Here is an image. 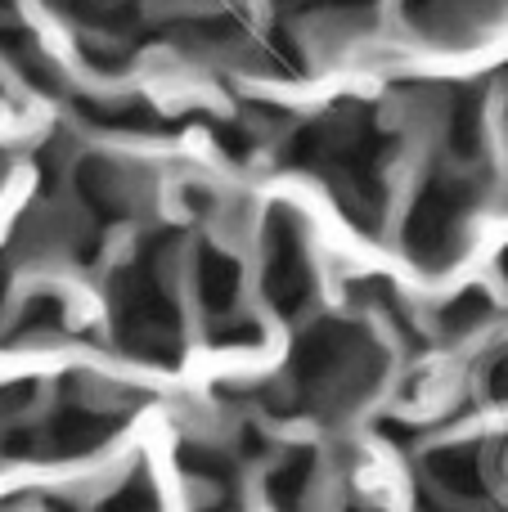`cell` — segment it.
I'll list each match as a JSON object with an SVG mask.
<instances>
[{"label": "cell", "instance_id": "9", "mask_svg": "<svg viewBox=\"0 0 508 512\" xmlns=\"http://www.w3.org/2000/svg\"><path fill=\"white\" fill-rule=\"evenodd\" d=\"M0 162H5V158H0Z\"/></svg>", "mask_w": 508, "mask_h": 512}, {"label": "cell", "instance_id": "3", "mask_svg": "<svg viewBox=\"0 0 508 512\" xmlns=\"http://www.w3.org/2000/svg\"><path fill=\"white\" fill-rule=\"evenodd\" d=\"M9 342H59L68 337V306L59 297H32L23 310H18L14 328H9Z\"/></svg>", "mask_w": 508, "mask_h": 512}, {"label": "cell", "instance_id": "8", "mask_svg": "<svg viewBox=\"0 0 508 512\" xmlns=\"http://www.w3.org/2000/svg\"><path fill=\"white\" fill-rule=\"evenodd\" d=\"M500 270H504V279H508V252L500 256Z\"/></svg>", "mask_w": 508, "mask_h": 512}, {"label": "cell", "instance_id": "5", "mask_svg": "<svg viewBox=\"0 0 508 512\" xmlns=\"http://www.w3.org/2000/svg\"><path fill=\"white\" fill-rule=\"evenodd\" d=\"M428 477H432V486L450 490V495H473L482 486V463L468 450H441L428 459Z\"/></svg>", "mask_w": 508, "mask_h": 512}, {"label": "cell", "instance_id": "6", "mask_svg": "<svg viewBox=\"0 0 508 512\" xmlns=\"http://www.w3.org/2000/svg\"><path fill=\"white\" fill-rule=\"evenodd\" d=\"M486 319H491V297H486L482 288H473V292H459L450 306H441L437 310V324H441V333L446 337H464V333H473V328H482Z\"/></svg>", "mask_w": 508, "mask_h": 512}, {"label": "cell", "instance_id": "7", "mask_svg": "<svg viewBox=\"0 0 508 512\" xmlns=\"http://www.w3.org/2000/svg\"><path fill=\"white\" fill-rule=\"evenodd\" d=\"M315 472H320V459H315L311 450L288 454V459L275 468V477H270V495H275L279 504H297L302 490L315 481Z\"/></svg>", "mask_w": 508, "mask_h": 512}, {"label": "cell", "instance_id": "2", "mask_svg": "<svg viewBox=\"0 0 508 512\" xmlns=\"http://www.w3.org/2000/svg\"><path fill=\"white\" fill-rule=\"evenodd\" d=\"M266 234L270 239H266V274H261V288H266L270 306H275L279 315H297L315 292L311 256H306V234H302V225H297V216L288 212V207H275Z\"/></svg>", "mask_w": 508, "mask_h": 512}, {"label": "cell", "instance_id": "1", "mask_svg": "<svg viewBox=\"0 0 508 512\" xmlns=\"http://www.w3.org/2000/svg\"><path fill=\"white\" fill-rule=\"evenodd\" d=\"M468 203H473V185L455 176H437L423 198L414 203L410 221H405V243L419 265H446L459 252V234L468 221Z\"/></svg>", "mask_w": 508, "mask_h": 512}, {"label": "cell", "instance_id": "4", "mask_svg": "<svg viewBox=\"0 0 508 512\" xmlns=\"http://www.w3.org/2000/svg\"><path fill=\"white\" fill-rule=\"evenodd\" d=\"M198 292H203V306L216 310V319L230 315L234 301H239V265H234L225 252L207 248L203 270H198Z\"/></svg>", "mask_w": 508, "mask_h": 512}]
</instances>
